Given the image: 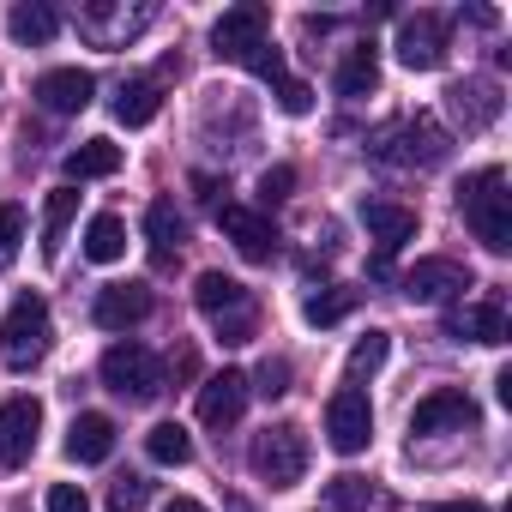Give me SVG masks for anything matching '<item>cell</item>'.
Listing matches in <instances>:
<instances>
[{
    "instance_id": "obj_1",
    "label": "cell",
    "mask_w": 512,
    "mask_h": 512,
    "mask_svg": "<svg viewBox=\"0 0 512 512\" xmlns=\"http://www.w3.org/2000/svg\"><path fill=\"white\" fill-rule=\"evenodd\" d=\"M458 211L470 223V235L488 247V253H506L512 247V193H506V169H476L464 187H458Z\"/></svg>"
},
{
    "instance_id": "obj_2",
    "label": "cell",
    "mask_w": 512,
    "mask_h": 512,
    "mask_svg": "<svg viewBox=\"0 0 512 512\" xmlns=\"http://www.w3.org/2000/svg\"><path fill=\"white\" fill-rule=\"evenodd\" d=\"M193 302H199V314L217 326L223 344H247L253 326H260V302H253V290L235 284V278H223V272H199Z\"/></svg>"
},
{
    "instance_id": "obj_3",
    "label": "cell",
    "mask_w": 512,
    "mask_h": 512,
    "mask_svg": "<svg viewBox=\"0 0 512 512\" xmlns=\"http://www.w3.org/2000/svg\"><path fill=\"white\" fill-rule=\"evenodd\" d=\"M49 344H55V320H49V302L31 290V296H19L7 308V320H0V362L25 374V368H37L49 356Z\"/></svg>"
},
{
    "instance_id": "obj_4",
    "label": "cell",
    "mask_w": 512,
    "mask_h": 512,
    "mask_svg": "<svg viewBox=\"0 0 512 512\" xmlns=\"http://www.w3.org/2000/svg\"><path fill=\"white\" fill-rule=\"evenodd\" d=\"M97 374H103V386H109L115 398H127V404H151V398L163 392V362H157L145 344H133V338L109 344L103 362H97Z\"/></svg>"
},
{
    "instance_id": "obj_5",
    "label": "cell",
    "mask_w": 512,
    "mask_h": 512,
    "mask_svg": "<svg viewBox=\"0 0 512 512\" xmlns=\"http://www.w3.org/2000/svg\"><path fill=\"white\" fill-rule=\"evenodd\" d=\"M247 464H253V476L272 482V488H296L308 476V434L296 422H278V428H266L260 440H253Z\"/></svg>"
},
{
    "instance_id": "obj_6",
    "label": "cell",
    "mask_w": 512,
    "mask_h": 512,
    "mask_svg": "<svg viewBox=\"0 0 512 512\" xmlns=\"http://www.w3.org/2000/svg\"><path fill=\"white\" fill-rule=\"evenodd\" d=\"M266 43H272V13L260 7V0H247V7H229V13L217 19V31H211V49H217L223 61H235V67H247Z\"/></svg>"
},
{
    "instance_id": "obj_7",
    "label": "cell",
    "mask_w": 512,
    "mask_h": 512,
    "mask_svg": "<svg viewBox=\"0 0 512 512\" xmlns=\"http://www.w3.org/2000/svg\"><path fill=\"white\" fill-rule=\"evenodd\" d=\"M326 440H332V452H344V458H356V452L374 440V404H368L362 386H338V392L326 398Z\"/></svg>"
},
{
    "instance_id": "obj_8",
    "label": "cell",
    "mask_w": 512,
    "mask_h": 512,
    "mask_svg": "<svg viewBox=\"0 0 512 512\" xmlns=\"http://www.w3.org/2000/svg\"><path fill=\"white\" fill-rule=\"evenodd\" d=\"M37 434H43V398L19 392L0 404V470H25L37 452Z\"/></svg>"
},
{
    "instance_id": "obj_9",
    "label": "cell",
    "mask_w": 512,
    "mask_h": 512,
    "mask_svg": "<svg viewBox=\"0 0 512 512\" xmlns=\"http://www.w3.org/2000/svg\"><path fill=\"white\" fill-rule=\"evenodd\" d=\"M482 422V410H476V398L470 392H458V386H440V392H428L416 410H410V434H464V428H476Z\"/></svg>"
},
{
    "instance_id": "obj_10",
    "label": "cell",
    "mask_w": 512,
    "mask_h": 512,
    "mask_svg": "<svg viewBox=\"0 0 512 512\" xmlns=\"http://www.w3.org/2000/svg\"><path fill=\"white\" fill-rule=\"evenodd\" d=\"M398 290H404V302H422V308H434V302H446V296H464L470 290V272L458 266V260H416L404 278H398Z\"/></svg>"
},
{
    "instance_id": "obj_11",
    "label": "cell",
    "mask_w": 512,
    "mask_h": 512,
    "mask_svg": "<svg viewBox=\"0 0 512 512\" xmlns=\"http://www.w3.org/2000/svg\"><path fill=\"white\" fill-rule=\"evenodd\" d=\"M217 229L235 241V253H241V260H253V266H266L272 253H278V229H272V217H266V211L223 205V211H217Z\"/></svg>"
},
{
    "instance_id": "obj_12",
    "label": "cell",
    "mask_w": 512,
    "mask_h": 512,
    "mask_svg": "<svg viewBox=\"0 0 512 512\" xmlns=\"http://www.w3.org/2000/svg\"><path fill=\"white\" fill-rule=\"evenodd\" d=\"M398 61L410 73H434L446 61V19L440 13H416V19H398Z\"/></svg>"
},
{
    "instance_id": "obj_13",
    "label": "cell",
    "mask_w": 512,
    "mask_h": 512,
    "mask_svg": "<svg viewBox=\"0 0 512 512\" xmlns=\"http://www.w3.org/2000/svg\"><path fill=\"white\" fill-rule=\"evenodd\" d=\"M241 410H247V374L241 368H223V374H211L205 386H199V422L205 428H235L241 422Z\"/></svg>"
},
{
    "instance_id": "obj_14",
    "label": "cell",
    "mask_w": 512,
    "mask_h": 512,
    "mask_svg": "<svg viewBox=\"0 0 512 512\" xmlns=\"http://www.w3.org/2000/svg\"><path fill=\"white\" fill-rule=\"evenodd\" d=\"M91 97H97V79L85 67H49L37 79V103L49 115H79V109H91Z\"/></svg>"
},
{
    "instance_id": "obj_15",
    "label": "cell",
    "mask_w": 512,
    "mask_h": 512,
    "mask_svg": "<svg viewBox=\"0 0 512 512\" xmlns=\"http://www.w3.org/2000/svg\"><path fill=\"white\" fill-rule=\"evenodd\" d=\"M446 103H452V115L464 121V133L494 127V121H500V109H506V97H500V85H494V79H458V85L446 91Z\"/></svg>"
},
{
    "instance_id": "obj_16",
    "label": "cell",
    "mask_w": 512,
    "mask_h": 512,
    "mask_svg": "<svg viewBox=\"0 0 512 512\" xmlns=\"http://www.w3.org/2000/svg\"><path fill=\"white\" fill-rule=\"evenodd\" d=\"M145 314H151V290L145 284H109V290H97V308H91V320L103 332H133Z\"/></svg>"
},
{
    "instance_id": "obj_17",
    "label": "cell",
    "mask_w": 512,
    "mask_h": 512,
    "mask_svg": "<svg viewBox=\"0 0 512 512\" xmlns=\"http://www.w3.org/2000/svg\"><path fill=\"white\" fill-rule=\"evenodd\" d=\"M446 332L464 344H506V302L500 296H482V302H470V308H452L446 314Z\"/></svg>"
},
{
    "instance_id": "obj_18",
    "label": "cell",
    "mask_w": 512,
    "mask_h": 512,
    "mask_svg": "<svg viewBox=\"0 0 512 512\" xmlns=\"http://www.w3.org/2000/svg\"><path fill=\"white\" fill-rule=\"evenodd\" d=\"M362 223H368V235L380 241V253H398V247L416 235V211L398 205V199H362Z\"/></svg>"
},
{
    "instance_id": "obj_19",
    "label": "cell",
    "mask_w": 512,
    "mask_h": 512,
    "mask_svg": "<svg viewBox=\"0 0 512 512\" xmlns=\"http://www.w3.org/2000/svg\"><path fill=\"white\" fill-rule=\"evenodd\" d=\"M109 452H115V422H109L103 410L73 416V428H67V458H73V464H103Z\"/></svg>"
},
{
    "instance_id": "obj_20",
    "label": "cell",
    "mask_w": 512,
    "mask_h": 512,
    "mask_svg": "<svg viewBox=\"0 0 512 512\" xmlns=\"http://www.w3.org/2000/svg\"><path fill=\"white\" fill-rule=\"evenodd\" d=\"M392 133H398V139H410V145H404V151H398L392 163H422V169H434V163L446 157V133L434 127V115H416V121H398Z\"/></svg>"
},
{
    "instance_id": "obj_21",
    "label": "cell",
    "mask_w": 512,
    "mask_h": 512,
    "mask_svg": "<svg viewBox=\"0 0 512 512\" xmlns=\"http://www.w3.org/2000/svg\"><path fill=\"white\" fill-rule=\"evenodd\" d=\"M7 31H13V43H19V49H43V43L61 31V13H55V7H43V0H19V7L7 13Z\"/></svg>"
},
{
    "instance_id": "obj_22",
    "label": "cell",
    "mask_w": 512,
    "mask_h": 512,
    "mask_svg": "<svg viewBox=\"0 0 512 512\" xmlns=\"http://www.w3.org/2000/svg\"><path fill=\"white\" fill-rule=\"evenodd\" d=\"M127 253V223L115 217V211H97L91 223H85V260L91 266H115Z\"/></svg>"
},
{
    "instance_id": "obj_23",
    "label": "cell",
    "mask_w": 512,
    "mask_h": 512,
    "mask_svg": "<svg viewBox=\"0 0 512 512\" xmlns=\"http://www.w3.org/2000/svg\"><path fill=\"white\" fill-rule=\"evenodd\" d=\"M157 109H163L157 79H127V85L115 91V121H121V127H145V121H157Z\"/></svg>"
},
{
    "instance_id": "obj_24",
    "label": "cell",
    "mask_w": 512,
    "mask_h": 512,
    "mask_svg": "<svg viewBox=\"0 0 512 512\" xmlns=\"http://www.w3.org/2000/svg\"><path fill=\"white\" fill-rule=\"evenodd\" d=\"M121 169V145L115 139H85L79 151H67V181H103Z\"/></svg>"
},
{
    "instance_id": "obj_25",
    "label": "cell",
    "mask_w": 512,
    "mask_h": 512,
    "mask_svg": "<svg viewBox=\"0 0 512 512\" xmlns=\"http://www.w3.org/2000/svg\"><path fill=\"white\" fill-rule=\"evenodd\" d=\"M145 235H151L157 266H169V260H175V247H181V235H187V223H181V211H175L169 199H157V205L145 211Z\"/></svg>"
},
{
    "instance_id": "obj_26",
    "label": "cell",
    "mask_w": 512,
    "mask_h": 512,
    "mask_svg": "<svg viewBox=\"0 0 512 512\" xmlns=\"http://www.w3.org/2000/svg\"><path fill=\"white\" fill-rule=\"evenodd\" d=\"M73 217H79V193H73V187H55V193L43 199V253H49V260L61 253V241H67Z\"/></svg>"
},
{
    "instance_id": "obj_27",
    "label": "cell",
    "mask_w": 512,
    "mask_h": 512,
    "mask_svg": "<svg viewBox=\"0 0 512 512\" xmlns=\"http://www.w3.org/2000/svg\"><path fill=\"white\" fill-rule=\"evenodd\" d=\"M145 452H151V464H169V470H181V464L193 458V434H187L181 422H157V428L145 434Z\"/></svg>"
},
{
    "instance_id": "obj_28",
    "label": "cell",
    "mask_w": 512,
    "mask_h": 512,
    "mask_svg": "<svg viewBox=\"0 0 512 512\" xmlns=\"http://www.w3.org/2000/svg\"><path fill=\"white\" fill-rule=\"evenodd\" d=\"M368 91H380V61L374 49H350L338 67V97H368Z\"/></svg>"
},
{
    "instance_id": "obj_29",
    "label": "cell",
    "mask_w": 512,
    "mask_h": 512,
    "mask_svg": "<svg viewBox=\"0 0 512 512\" xmlns=\"http://www.w3.org/2000/svg\"><path fill=\"white\" fill-rule=\"evenodd\" d=\"M356 302H362V290H320V296L302 302V320L308 326H338V320L356 314Z\"/></svg>"
},
{
    "instance_id": "obj_30",
    "label": "cell",
    "mask_w": 512,
    "mask_h": 512,
    "mask_svg": "<svg viewBox=\"0 0 512 512\" xmlns=\"http://www.w3.org/2000/svg\"><path fill=\"white\" fill-rule=\"evenodd\" d=\"M386 356H392V332H362L356 344H350V380H368V374H380L386 368Z\"/></svg>"
},
{
    "instance_id": "obj_31",
    "label": "cell",
    "mask_w": 512,
    "mask_h": 512,
    "mask_svg": "<svg viewBox=\"0 0 512 512\" xmlns=\"http://www.w3.org/2000/svg\"><path fill=\"white\" fill-rule=\"evenodd\" d=\"M368 500H374V488L362 476H332V488H326V506L332 512H368Z\"/></svg>"
},
{
    "instance_id": "obj_32",
    "label": "cell",
    "mask_w": 512,
    "mask_h": 512,
    "mask_svg": "<svg viewBox=\"0 0 512 512\" xmlns=\"http://www.w3.org/2000/svg\"><path fill=\"white\" fill-rule=\"evenodd\" d=\"M247 392H260V398H284V392H290V362H284V356H278V362L266 356V362H260V374L247 380Z\"/></svg>"
},
{
    "instance_id": "obj_33",
    "label": "cell",
    "mask_w": 512,
    "mask_h": 512,
    "mask_svg": "<svg viewBox=\"0 0 512 512\" xmlns=\"http://www.w3.org/2000/svg\"><path fill=\"white\" fill-rule=\"evenodd\" d=\"M19 241H25V211L19 205H0V266L19 260Z\"/></svg>"
},
{
    "instance_id": "obj_34",
    "label": "cell",
    "mask_w": 512,
    "mask_h": 512,
    "mask_svg": "<svg viewBox=\"0 0 512 512\" xmlns=\"http://www.w3.org/2000/svg\"><path fill=\"white\" fill-rule=\"evenodd\" d=\"M272 91H278V109H284V115H308V109H314V91H308L302 79H290V73H284Z\"/></svg>"
},
{
    "instance_id": "obj_35",
    "label": "cell",
    "mask_w": 512,
    "mask_h": 512,
    "mask_svg": "<svg viewBox=\"0 0 512 512\" xmlns=\"http://www.w3.org/2000/svg\"><path fill=\"white\" fill-rule=\"evenodd\" d=\"M145 494H151V482H145V476H121V482L109 488V506H115V512H139V506H145Z\"/></svg>"
},
{
    "instance_id": "obj_36",
    "label": "cell",
    "mask_w": 512,
    "mask_h": 512,
    "mask_svg": "<svg viewBox=\"0 0 512 512\" xmlns=\"http://www.w3.org/2000/svg\"><path fill=\"white\" fill-rule=\"evenodd\" d=\"M290 187H296V169H284V163H278V169H266V175H260V205H284V199H290Z\"/></svg>"
},
{
    "instance_id": "obj_37",
    "label": "cell",
    "mask_w": 512,
    "mask_h": 512,
    "mask_svg": "<svg viewBox=\"0 0 512 512\" xmlns=\"http://www.w3.org/2000/svg\"><path fill=\"white\" fill-rule=\"evenodd\" d=\"M43 506H49V512H91V494H85L79 482H55Z\"/></svg>"
},
{
    "instance_id": "obj_38",
    "label": "cell",
    "mask_w": 512,
    "mask_h": 512,
    "mask_svg": "<svg viewBox=\"0 0 512 512\" xmlns=\"http://www.w3.org/2000/svg\"><path fill=\"white\" fill-rule=\"evenodd\" d=\"M494 398L512 410V368H500V374H494Z\"/></svg>"
},
{
    "instance_id": "obj_39",
    "label": "cell",
    "mask_w": 512,
    "mask_h": 512,
    "mask_svg": "<svg viewBox=\"0 0 512 512\" xmlns=\"http://www.w3.org/2000/svg\"><path fill=\"white\" fill-rule=\"evenodd\" d=\"M428 512H488L482 500H440V506H428Z\"/></svg>"
},
{
    "instance_id": "obj_40",
    "label": "cell",
    "mask_w": 512,
    "mask_h": 512,
    "mask_svg": "<svg viewBox=\"0 0 512 512\" xmlns=\"http://www.w3.org/2000/svg\"><path fill=\"white\" fill-rule=\"evenodd\" d=\"M163 512H205V506H199V500H187V494H175V500H169Z\"/></svg>"
}]
</instances>
